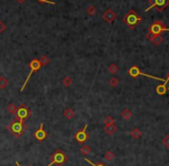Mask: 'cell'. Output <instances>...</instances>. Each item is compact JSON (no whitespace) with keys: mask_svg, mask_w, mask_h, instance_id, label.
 Instances as JSON below:
<instances>
[{"mask_svg":"<svg viewBox=\"0 0 169 166\" xmlns=\"http://www.w3.org/2000/svg\"><path fill=\"white\" fill-rule=\"evenodd\" d=\"M6 128H7V130H8L13 136H15V137L22 136V135L26 132V130H27V125L25 124V122H23L22 120L16 119V117H15L14 121H12V122L9 123Z\"/></svg>","mask_w":169,"mask_h":166,"instance_id":"cell-1","label":"cell"},{"mask_svg":"<svg viewBox=\"0 0 169 166\" xmlns=\"http://www.w3.org/2000/svg\"><path fill=\"white\" fill-rule=\"evenodd\" d=\"M141 21V18L138 15V13L134 11V9H130L126 15L123 19V22H124L126 26L129 27L130 29H134L135 27L138 26V23Z\"/></svg>","mask_w":169,"mask_h":166,"instance_id":"cell-2","label":"cell"},{"mask_svg":"<svg viewBox=\"0 0 169 166\" xmlns=\"http://www.w3.org/2000/svg\"><path fill=\"white\" fill-rule=\"evenodd\" d=\"M163 32H169V28L165 26L161 20H156L148 28V34H152V35H161V33Z\"/></svg>","mask_w":169,"mask_h":166,"instance_id":"cell-3","label":"cell"},{"mask_svg":"<svg viewBox=\"0 0 169 166\" xmlns=\"http://www.w3.org/2000/svg\"><path fill=\"white\" fill-rule=\"evenodd\" d=\"M29 69H30V71H29V74L27 76V78H26V80H25V83H23V85H22V87H21V92L26 88V86H27L28 81H29V79H30V77H31V74L34 73V72H36V71L39 70V68H41V63H39V61L38 59H36V58H34V59H31V62L29 63Z\"/></svg>","mask_w":169,"mask_h":166,"instance_id":"cell-4","label":"cell"},{"mask_svg":"<svg viewBox=\"0 0 169 166\" xmlns=\"http://www.w3.org/2000/svg\"><path fill=\"white\" fill-rule=\"evenodd\" d=\"M65 160H66V156H65V153L62 152L60 150H57L54 155L51 156V161H50V164H49V165H46V166H52V165L60 166L65 163Z\"/></svg>","mask_w":169,"mask_h":166,"instance_id":"cell-5","label":"cell"},{"mask_svg":"<svg viewBox=\"0 0 169 166\" xmlns=\"http://www.w3.org/2000/svg\"><path fill=\"white\" fill-rule=\"evenodd\" d=\"M167 6H169V0H150V6L147 9H145V12H148L152 8H158V11L161 12Z\"/></svg>","mask_w":169,"mask_h":166,"instance_id":"cell-6","label":"cell"},{"mask_svg":"<svg viewBox=\"0 0 169 166\" xmlns=\"http://www.w3.org/2000/svg\"><path fill=\"white\" fill-rule=\"evenodd\" d=\"M30 114L31 112L29 110V108H28L26 105H21L20 107L18 108V110H16V113H15V117L19 119V120H26L28 119L29 116H30Z\"/></svg>","mask_w":169,"mask_h":166,"instance_id":"cell-7","label":"cell"},{"mask_svg":"<svg viewBox=\"0 0 169 166\" xmlns=\"http://www.w3.org/2000/svg\"><path fill=\"white\" fill-rule=\"evenodd\" d=\"M87 128H88V124H85V127L79 130L77 134H75V140L77 142H79V143H83V142H86V140H88V135H87Z\"/></svg>","mask_w":169,"mask_h":166,"instance_id":"cell-8","label":"cell"},{"mask_svg":"<svg viewBox=\"0 0 169 166\" xmlns=\"http://www.w3.org/2000/svg\"><path fill=\"white\" fill-rule=\"evenodd\" d=\"M46 131L43 129V123H41V125H39V128L37 129V130L34 132V137H35L37 140H44L46 138Z\"/></svg>","mask_w":169,"mask_h":166,"instance_id":"cell-9","label":"cell"},{"mask_svg":"<svg viewBox=\"0 0 169 166\" xmlns=\"http://www.w3.org/2000/svg\"><path fill=\"white\" fill-rule=\"evenodd\" d=\"M116 18H117V15H116V13L112 9H108L107 12L103 14V19H104V21L108 22V23H111L112 21H115Z\"/></svg>","mask_w":169,"mask_h":166,"instance_id":"cell-10","label":"cell"},{"mask_svg":"<svg viewBox=\"0 0 169 166\" xmlns=\"http://www.w3.org/2000/svg\"><path fill=\"white\" fill-rule=\"evenodd\" d=\"M146 38L152 41L155 45H159V44L162 42V36L161 35H152V34H146Z\"/></svg>","mask_w":169,"mask_h":166,"instance_id":"cell-11","label":"cell"},{"mask_svg":"<svg viewBox=\"0 0 169 166\" xmlns=\"http://www.w3.org/2000/svg\"><path fill=\"white\" fill-rule=\"evenodd\" d=\"M117 130L115 123H111V124H104V131L107 132L108 135H112L115 134V131Z\"/></svg>","mask_w":169,"mask_h":166,"instance_id":"cell-12","label":"cell"},{"mask_svg":"<svg viewBox=\"0 0 169 166\" xmlns=\"http://www.w3.org/2000/svg\"><path fill=\"white\" fill-rule=\"evenodd\" d=\"M155 91H156V93H158L159 95H165V94L167 93V91H168V87H167L166 84H161L159 86H156Z\"/></svg>","mask_w":169,"mask_h":166,"instance_id":"cell-13","label":"cell"},{"mask_svg":"<svg viewBox=\"0 0 169 166\" xmlns=\"http://www.w3.org/2000/svg\"><path fill=\"white\" fill-rule=\"evenodd\" d=\"M122 116H123V119H124L125 121H130L132 119V112L129 108H125V109H123V112H122Z\"/></svg>","mask_w":169,"mask_h":166,"instance_id":"cell-14","label":"cell"},{"mask_svg":"<svg viewBox=\"0 0 169 166\" xmlns=\"http://www.w3.org/2000/svg\"><path fill=\"white\" fill-rule=\"evenodd\" d=\"M73 116H74L73 109L72 108H65V110H64V117L66 120H71V119H73Z\"/></svg>","mask_w":169,"mask_h":166,"instance_id":"cell-15","label":"cell"},{"mask_svg":"<svg viewBox=\"0 0 169 166\" xmlns=\"http://www.w3.org/2000/svg\"><path fill=\"white\" fill-rule=\"evenodd\" d=\"M140 136H141V131L139 130L138 128L132 129V131H131V137H132L133 140H139V138H140Z\"/></svg>","mask_w":169,"mask_h":166,"instance_id":"cell-16","label":"cell"},{"mask_svg":"<svg viewBox=\"0 0 169 166\" xmlns=\"http://www.w3.org/2000/svg\"><path fill=\"white\" fill-rule=\"evenodd\" d=\"M39 63H41V66H45V65H48L49 63H50V58L46 56V55H43L42 57H41V59H38Z\"/></svg>","mask_w":169,"mask_h":166,"instance_id":"cell-17","label":"cell"},{"mask_svg":"<svg viewBox=\"0 0 169 166\" xmlns=\"http://www.w3.org/2000/svg\"><path fill=\"white\" fill-rule=\"evenodd\" d=\"M80 152L83 156H87V155H89V153L92 152V149L89 148L88 145H82L80 148Z\"/></svg>","mask_w":169,"mask_h":166,"instance_id":"cell-18","label":"cell"},{"mask_svg":"<svg viewBox=\"0 0 169 166\" xmlns=\"http://www.w3.org/2000/svg\"><path fill=\"white\" fill-rule=\"evenodd\" d=\"M86 12H87V14L88 15H90V17H93V15H95L96 14V12H98V9H96V7L95 6H89V7H87V9H86Z\"/></svg>","mask_w":169,"mask_h":166,"instance_id":"cell-19","label":"cell"},{"mask_svg":"<svg viewBox=\"0 0 169 166\" xmlns=\"http://www.w3.org/2000/svg\"><path fill=\"white\" fill-rule=\"evenodd\" d=\"M6 109H7V112H9L10 114H15L16 113V110H18V107L12 102V104H9V105L6 107Z\"/></svg>","mask_w":169,"mask_h":166,"instance_id":"cell-20","label":"cell"},{"mask_svg":"<svg viewBox=\"0 0 169 166\" xmlns=\"http://www.w3.org/2000/svg\"><path fill=\"white\" fill-rule=\"evenodd\" d=\"M108 70H109V72H110L111 74H115V73L118 72L119 68H118L116 64H110V65H109V68H108Z\"/></svg>","mask_w":169,"mask_h":166,"instance_id":"cell-21","label":"cell"},{"mask_svg":"<svg viewBox=\"0 0 169 166\" xmlns=\"http://www.w3.org/2000/svg\"><path fill=\"white\" fill-rule=\"evenodd\" d=\"M103 157L106 158V160H108V161H112L114 158H115V155H114V152H111V151H107Z\"/></svg>","mask_w":169,"mask_h":166,"instance_id":"cell-22","label":"cell"},{"mask_svg":"<svg viewBox=\"0 0 169 166\" xmlns=\"http://www.w3.org/2000/svg\"><path fill=\"white\" fill-rule=\"evenodd\" d=\"M7 85H8V80L5 77H0V88L4 89V88L7 87Z\"/></svg>","mask_w":169,"mask_h":166,"instance_id":"cell-23","label":"cell"},{"mask_svg":"<svg viewBox=\"0 0 169 166\" xmlns=\"http://www.w3.org/2000/svg\"><path fill=\"white\" fill-rule=\"evenodd\" d=\"M109 84H110V86L111 87H116V86H118V84H119V80L115 77H112V78L109 80Z\"/></svg>","mask_w":169,"mask_h":166,"instance_id":"cell-24","label":"cell"},{"mask_svg":"<svg viewBox=\"0 0 169 166\" xmlns=\"http://www.w3.org/2000/svg\"><path fill=\"white\" fill-rule=\"evenodd\" d=\"M63 84H64V86H66V87H68L70 85L72 84V79L68 77V76H66V77H64L63 79Z\"/></svg>","mask_w":169,"mask_h":166,"instance_id":"cell-25","label":"cell"},{"mask_svg":"<svg viewBox=\"0 0 169 166\" xmlns=\"http://www.w3.org/2000/svg\"><path fill=\"white\" fill-rule=\"evenodd\" d=\"M19 2H23L25 0H18ZM35 1H38L41 4H51V5H54V1H50V0H35Z\"/></svg>","mask_w":169,"mask_h":166,"instance_id":"cell-26","label":"cell"},{"mask_svg":"<svg viewBox=\"0 0 169 166\" xmlns=\"http://www.w3.org/2000/svg\"><path fill=\"white\" fill-rule=\"evenodd\" d=\"M111 123H114V119L111 116H107L104 119V124H111Z\"/></svg>","mask_w":169,"mask_h":166,"instance_id":"cell-27","label":"cell"},{"mask_svg":"<svg viewBox=\"0 0 169 166\" xmlns=\"http://www.w3.org/2000/svg\"><path fill=\"white\" fill-rule=\"evenodd\" d=\"M85 160H86L87 163H89V164H90L92 166H106L104 164H103V163H98V164H94V163H92V161L89 160L88 158H85Z\"/></svg>","mask_w":169,"mask_h":166,"instance_id":"cell-28","label":"cell"},{"mask_svg":"<svg viewBox=\"0 0 169 166\" xmlns=\"http://www.w3.org/2000/svg\"><path fill=\"white\" fill-rule=\"evenodd\" d=\"M162 142H163V144L169 149V135L165 136V137H163V140H162Z\"/></svg>","mask_w":169,"mask_h":166,"instance_id":"cell-29","label":"cell"},{"mask_svg":"<svg viewBox=\"0 0 169 166\" xmlns=\"http://www.w3.org/2000/svg\"><path fill=\"white\" fill-rule=\"evenodd\" d=\"M5 29H6V26H5V23L0 21V34H1V33H2V32H4Z\"/></svg>","mask_w":169,"mask_h":166,"instance_id":"cell-30","label":"cell"},{"mask_svg":"<svg viewBox=\"0 0 169 166\" xmlns=\"http://www.w3.org/2000/svg\"><path fill=\"white\" fill-rule=\"evenodd\" d=\"M15 164H16V166H21V165H20V163H18V161H16Z\"/></svg>","mask_w":169,"mask_h":166,"instance_id":"cell-31","label":"cell"},{"mask_svg":"<svg viewBox=\"0 0 169 166\" xmlns=\"http://www.w3.org/2000/svg\"><path fill=\"white\" fill-rule=\"evenodd\" d=\"M168 89H169V87H168Z\"/></svg>","mask_w":169,"mask_h":166,"instance_id":"cell-32","label":"cell"}]
</instances>
